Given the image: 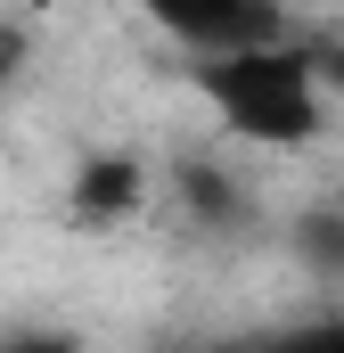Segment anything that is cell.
Returning <instances> with one entry per match:
<instances>
[{"instance_id": "277c9868", "label": "cell", "mask_w": 344, "mask_h": 353, "mask_svg": "<svg viewBox=\"0 0 344 353\" xmlns=\"http://www.w3.org/2000/svg\"><path fill=\"white\" fill-rule=\"evenodd\" d=\"M172 205L205 239H246L255 230V181L238 165H222V157H180L172 165Z\"/></svg>"}, {"instance_id": "9c48e42d", "label": "cell", "mask_w": 344, "mask_h": 353, "mask_svg": "<svg viewBox=\"0 0 344 353\" xmlns=\"http://www.w3.org/2000/svg\"><path fill=\"white\" fill-rule=\"evenodd\" d=\"M320 66H328V99H336V123H344V41H320Z\"/></svg>"}, {"instance_id": "5b68a950", "label": "cell", "mask_w": 344, "mask_h": 353, "mask_svg": "<svg viewBox=\"0 0 344 353\" xmlns=\"http://www.w3.org/2000/svg\"><path fill=\"white\" fill-rule=\"evenodd\" d=\"M287 247L303 255L312 279H336L344 288V205H303V214L287 222Z\"/></svg>"}, {"instance_id": "6da1fadb", "label": "cell", "mask_w": 344, "mask_h": 353, "mask_svg": "<svg viewBox=\"0 0 344 353\" xmlns=\"http://www.w3.org/2000/svg\"><path fill=\"white\" fill-rule=\"evenodd\" d=\"M189 90H197V99L222 115V132H238L246 148H312V140L336 123L320 41H287V50L230 58V66H189Z\"/></svg>"}, {"instance_id": "ba28073f", "label": "cell", "mask_w": 344, "mask_h": 353, "mask_svg": "<svg viewBox=\"0 0 344 353\" xmlns=\"http://www.w3.org/2000/svg\"><path fill=\"white\" fill-rule=\"evenodd\" d=\"M17 74H25V25H17V17H0V90L17 83Z\"/></svg>"}, {"instance_id": "8992f818", "label": "cell", "mask_w": 344, "mask_h": 353, "mask_svg": "<svg viewBox=\"0 0 344 353\" xmlns=\"http://www.w3.org/2000/svg\"><path fill=\"white\" fill-rule=\"evenodd\" d=\"M0 353H90V345L66 337L58 321H8V329H0Z\"/></svg>"}, {"instance_id": "30bf717a", "label": "cell", "mask_w": 344, "mask_h": 353, "mask_svg": "<svg viewBox=\"0 0 344 353\" xmlns=\"http://www.w3.org/2000/svg\"><path fill=\"white\" fill-rule=\"evenodd\" d=\"M222 353H287V337H279V345H222Z\"/></svg>"}, {"instance_id": "3957f363", "label": "cell", "mask_w": 344, "mask_h": 353, "mask_svg": "<svg viewBox=\"0 0 344 353\" xmlns=\"http://www.w3.org/2000/svg\"><path fill=\"white\" fill-rule=\"evenodd\" d=\"M148 197H156V173H148V157H131V148H90L83 165H74V181H66V214H74L83 230H123V222H140Z\"/></svg>"}, {"instance_id": "52a82bcc", "label": "cell", "mask_w": 344, "mask_h": 353, "mask_svg": "<svg viewBox=\"0 0 344 353\" xmlns=\"http://www.w3.org/2000/svg\"><path fill=\"white\" fill-rule=\"evenodd\" d=\"M287 353H344V312H336V321H312V329H295V337H287Z\"/></svg>"}, {"instance_id": "7a4b0ae2", "label": "cell", "mask_w": 344, "mask_h": 353, "mask_svg": "<svg viewBox=\"0 0 344 353\" xmlns=\"http://www.w3.org/2000/svg\"><path fill=\"white\" fill-rule=\"evenodd\" d=\"M156 33L189 66H230V58H262V50L303 41V25L287 8H270V0H164Z\"/></svg>"}]
</instances>
